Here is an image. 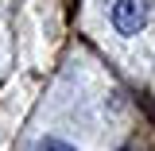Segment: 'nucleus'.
Here are the masks:
<instances>
[{
    "instance_id": "nucleus-1",
    "label": "nucleus",
    "mask_w": 155,
    "mask_h": 151,
    "mask_svg": "<svg viewBox=\"0 0 155 151\" xmlns=\"http://www.w3.org/2000/svg\"><path fill=\"white\" fill-rule=\"evenodd\" d=\"M147 23V0H116L113 4V27L120 35H140Z\"/></svg>"
},
{
    "instance_id": "nucleus-2",
    "label": "nucleus",
    "mask_w": 155,
    "mask_h": 151,
    "mask_svg": "<svg viewBox=\"0 0 155 151\" xmlns=\"http://www.w3.org/2000/svg\"><path fill=\"white\" fill-rule=\"evenodd\" d=\"M35 151H74V147H70V143H62V140H43Z\"/></svg>"
}]
</instances>
